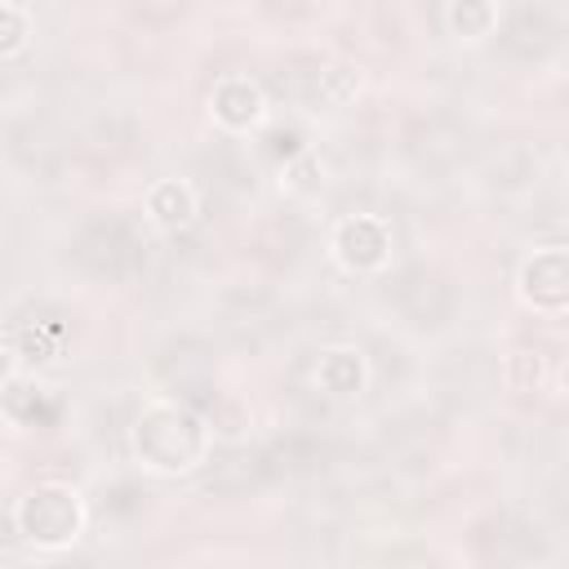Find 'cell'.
Here are the masks:
<instances>
[{
    "mask_svg": "<svg viewBox=\"0 0 569 569\" xmlns=\"http://www.w3.org/2000/svg\"><path fill=\"white\" fill-rule=\"evenodd\" d=\"M18 525L40 547H62L80 529V502L62 485H40L18 502Z\"/></svg>",
    "mask_w": 569,
    "mask_h": 569,
    "instance_id": "6da1fadb",
    "label": "cell"
}]
</instances>
